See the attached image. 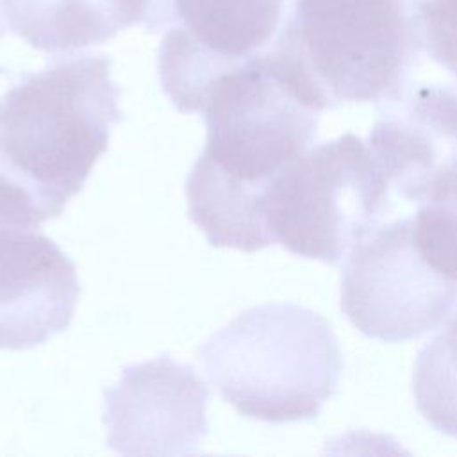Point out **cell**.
<instances>
[{
	"instance_id": "1",
	"label": "cell",
	"mask_w": 457,
	"mask_h": 457,
	"mask_svg": "<svg viewBox=\"0 0 457 457\" xmlns=\"http://www.w3.org/2000/svg\"><path fill=\"white\" fill-rule=\"evenodd\" d=\"M198 112L207 139L186 180L189 218L212 246L246 253L270 246L264 189L311 148L320 112L291 91L268 48L221 73Z\"/></svg>"
},
{
	"instance_id": "2",
	"label": "cell",
	"mask_w": 457,
	"mask_h": 457,
	"mask_svg": "<svg viewBox=\"0 0 457 457\" xmlns=\"http://www.w3.org/2000/svg\"><path fill=\"white\" fill-rule=\"evenodd\" d=\"M120 121V87L104 54L59 59L11 86L0 96V221L59 218Z\"/></svg>"
},
{
	"instance_id": "3",
	"label": "cell",
	"mask_w": 457,
	"mask_h": 457,
	"mask_svg": "<svg viewBox=\"0 0 457 457\" xmlns=\"http://www.w3.org/2000/svg\"><path fill=\"white\" fill-rule=\"evenodd\" d=\"M268 50L291 91L321 112L398 95L425 48L412 0H295Z\"/></svg>"
},
{
	"instance_id": "4",
	"label": "cell",
	"mask_w": 457,
	"mask_h": 457,
	"mask_svg": "<svg viewBox=\"0 0 457 457\" xmlns=\"http://www.w3.org/2000/svg\"><path fill=\"white\" fill-rule=\"evenodd\" d=\"M198 355L223 400L241 416L266 423L314 420L336 395L343 371L330 323L298 303L243 311Z\"/></svg>"
},
{
	"instance_id": "5",
	"label": "cell",
	"mask_w": 457,
	"mask_h": 457,
	"mask_svg": "<svg viewBox=\"0 0 457 457\" xmlns=\"http://www.w3.org/2000/svg\"><path fill=\"white\" fill-rule=\"evenodd\" d=\"M389 182L355 134L307 148L262 195L270 245L321 262H339L389 214Z\"/></svg>"
},
{
	"instance_id": "6",
	"label": "cell",
	"mask_w": 457,
	"mask_h": 457,
	"mask_svg": "<svg viewBox=\"0 0 457 457\" xmlns=\"http://www.w3.org/2000/svg\"><path fill=\"white\" fill-rule=\"evenodd\" d=\"M286 0H146L141 25L162 32L157 70L180 112H198L209 86L275 39Z\"/></svg>"
},
{
	"instance_id": "7",
	"label": "cell",
	"mask_w": 457,
	"mask_h": 457,
	"mask_svg": "<svg viewBox=\"0 0 457 457\" xmlns=\"http://www.w3.org/2000/svg\"><path fill=\"white\" fill-rule=\"evenodd\" d=\"M457 307V286L420 255L407 218L378 225L345 257L341 309L364 336L403 343L437 330Z\"/></svg>"
},
{
	"instance_id": "8",
	"label": "cell",
	"mask_w": 457,
	"mask_h": 457,
	"mask_svg": "<svg viewBox=\"0 0 457 457\" xmlns=\"http://www.w3.org/2000/svg\"><path fill=\"white\" fill-rule=\"evenodd\" d=\"M366 143L403 200L448 195L457 187V87L405 86L384 100Z\"/></svg>"
},
{
	"instance_id": "9",
	"label": "cell",
	"mask_w": 457,
	"mask_h": 457,
	"mask_svg": "<svg viewBox=\"0 0 457 457\" xmlns=\"http://www.w3.org/2000/svg\"><path fill=\"white\" fill-rule=\"evenodd\" d=\"M207 387L168 355L127 366L105 391L107 445L123 455L196 453L207 434Z\"/></svg>"
},
{
	"instance_id": "10",
	"label": "cell",
	"mask_w": 457,
	"mask_h": 457,
	"mask_svg": "<svg viewBox=\"0 0 457 457\" xmlns=\"http://www.w3.org/2000/svg\"><path fill=\"white\" fill-rule=\"evenodd\" d=\"M80 295L77 268L37 230L0 221V348L27 350L62 332Z\"/></svg>"
},
{
	"instance_id": "11",
	"label": "cell",
	"mask_w": 457,
	"mask_h": 457,
	"mask_svg": "<svg viewBox=\"0 0 457 457\" xmlns=\"http://www.w3.org/2000/svg\"><path fill=\"white\" fill-rule=\"evenodd\" d=\"M9 29L32 48L70 54L141 23L146 0H2Z\"/></svg>"
},
{
	"instance_id": "12",
	"label": "cell",
	"mask_w": 457,
	"mask_h": 457,
	"mask_svg": "<svg viewBox=\"0 0 457 457\" xmlns=\"http://www.w3.org/2000/svg\"><path fill=\"white\" fill-rule=\"evenodd\" d=\"M412 393L430 427L457 439V307L420 350Z\"/></svg>"
},
{
	"instance_id": "13",
	"label": "cell",
	"mask_w": 457,
	"mask_h": 457,
	"mask_svg": "<svg viewBox=\"0 0 457 457\" xmlns=\"http://www.w3.org/2000/svg\"><path fill=\"white\" fill-rule=\"evenodd\" d=\"M409 223L420 255L436 273L457 286V187L421 204L409 216Z\"/></svg>"
},
{
	"instance_id": "14",
	"label": "cell",
	"mask_w": 457,
	"mask_h": 457,
	"mask_svg": "<svg viewBox=\"0 0 457 457\" xmlns=\"http://www.w3.org/2000/svg\"><path fill=\"white\" fill-rule=\"evenodd\" d=\"M423 48L457 77V0H412Z\"/></svg>"
},
{
	"instance_id": "15",
	"label": "cell",
	"mask_w": 457,
	"mask_h": 457,
	"mask_svg": "<svg viewBox=\"0 0 457 457\" xmlns=\"http://www.w3.org/2000/svg\"><path fill=\"white\" fill-rule=\"evenodd\" d=\"M2 16H4V14H2V5H0V39H2L4 32H5V29H4V23H2V21H4V20H2Z\"/></svg>"
}]
</instances>
